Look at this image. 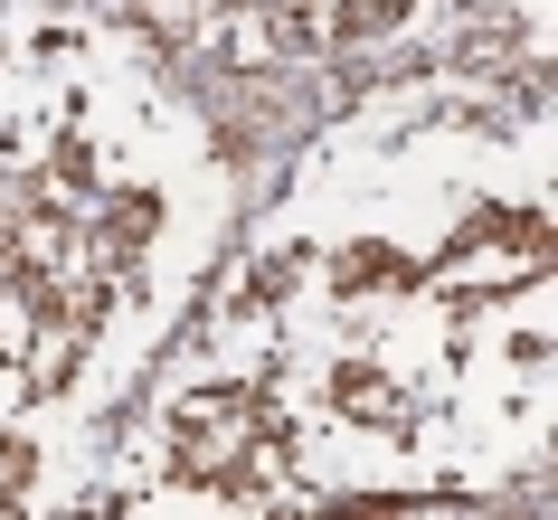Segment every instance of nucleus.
Here are the masks:
<instances>
[{
	"label": "nucleus",
	"instance_id": "nucleus-1",
	"mask_svg": "<svg viewBox=\"0 0 558 520\" xmlns=\"http://www.w3.org/2000/svg\"><path fill=\"white\" fill-rule=\"evenodd\" d=\"M351 285H408V256H388V246H351Z\"/></svg>",
	"mask_w": 558,
	"mask_h": 520
}]
</instances>
